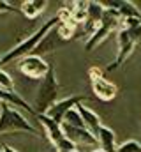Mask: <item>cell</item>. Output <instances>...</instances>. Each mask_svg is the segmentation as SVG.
<instances>
[{"mask_svg": "<svg viewBox=\"0 0 141 152\" xmlns=\"http://www.w3.org/2000/svg\"><path fill=\"white\" fill-rule=\"evenodd\" d=\"M60 21H58V18L55 16V18H51V20H48L41 28H37L32 36H28L27 39H23L20 44H16L12 50H9L7 53H4L2 57H0V67L2 66H5V64H9V62H14V60H21V58H25V57H28V55H34V51L37 50V46L41 44V41L48 36V32L49 30H53L57 25H58Z\"/></svg>", "mask_w": 141, "mask_h": 152, "instance_id": "6da1fadb", "label": "cell"}, {"mask_svg": "<svg viewBox=\"0 0 141 152\" xmlns=\"http://www.w3.org/2000/svg\"><path fill=\"white\" fill-rule=\"evenodd\" d=\"M58 80L55 75V69L51 66L49 73L39 81L37 92H35V101H34V112L35 115H46L49 108L58 101Z\"/></svg>", "mask_w": 141, "mask_h": 152, "instance_id": "7a4b0ae2", "label": "cell"}, {"mask_svg": "<svg viewBox=\"0 0 141 152\" xmlns=\"http://www.w3.org/2000/svg\"><path fill=\"white\" fill-rule=\"evenodd\" d=\"M30 133L34 136H39V131L35 129L34 126L20 113L14 106L2 103L0 106V134L5 133Z\"/></svg>", "mask_w": 141, "mask_h": 152, "instance_id": "3957f363", "label": "cell"}, {"mask_svg": "<svg viewBox=\"0 0 141 152\" xmlns=\"http://www.w3.org/2000/svg\"><path fill=\"white\" fill-rule=\"evenodd\" d=\"M120 21H122V16H120V12H118L116 9H106L104 18H102V21H101V27L86 39L85 50H86V51H94L99 44H102L106 39L113 34V30L120 25Z\"/></svg>", "mask_w": 141, "mask_h": 152, "instance_id": "277c9868", "label": "cell"}, {"mask_svg": "<svg viewBox=\"0 0 141 152\" xmlns=\"http://www.w3.org/2000/svg\"><path fill=\"white\" fill-rule=\"evenodd\" d=\"M18 67H20V71L27 76V78L39 80V81L48 75L49 69H51V66L42 57H39V55H28V57L21 58Z\"/></svg>", "mask_w": 141, "mask_h": 152, "instance_id": "5b68a950", "label": "cell"}, {"mask_svg": "<svg viewBox=\"0 0 141 152\" xmlns=\"http://www.w3.org/2000/svg\"><path fill=\"white\" fill-rule=\"evenodd\" d=\"M116 42H118V53H116V58L106 67V71H113V69L120 67V66L129 58V55L134 51V48H136V42L132 41V37L129 36V32H127L125 28H120V30L116 32Z\"/></svg>", "mask_w": 141, "mask_h": 152, "instance_id": "8992f818", "label": "cell"}, {"mask_svg": "<svg viewBox=\"0 0 141 152\" xmlns=\"http://www.w3.org/2000/svg\"><path fill=\"white\" fill-rule=\"evenodd\" d=\"M86 99V96H70V97H65V99H58L48 112V117L53 118L55 122L62 124L64 122V117L69 113L72 108H76L78 104H81L83 101Z\"/></svg>", "mask_w": 141, "mask_h": 152, "instance_id": "52a82bcc", "label": "cell"}, {"mask_svg": "<svg viewBox=\"0 0 141 152\" xmlns=\"http://www.w3.org/2000/svg\"><path fill=\"white\" fill-rule=\"evenodd\" d=\"M37 117V120L41 122V126L44 127V131H46V136L49 138V142L58 149L62 143H64V140L67 138L65 136V133H64V127H62V124H58V122H55L53 118H49L48 115H35Z\"/></svg>", "mask_w": 141, "mask_h": 152, "instance_id": "ba28073f", "label": "cell"}, {"mask_svg": "<svg viewBox=\"0 0 141 152\" xmlns=\"http://www.w3.org/2000/svg\"><path fill=\"white\" fill-rule=\"evenodd\" d=\"M62 127H64L65 136L76 145H99L97 136L94 133H90L86 127H72V126H65V124H62Z\"/></svg>", "mask_w": 141, "mask_h": 152, "instance_id": "9c48e42d", "label": "cell"}, {"mask_svg": "<svg viewBox=\"0 0 141 152\" xmlns=\"http://www.w3.org/2000/svg\"><path fill=\"white\" fill-rule=\"evenodd\" d=\"M92 92L95 94L97 99L108 103V101H113V99L116 97L118 87H116L115 83H111L109 80L101 78V80H97V81H92Z\"/></svg>", "mask_w": 141, "mask_h": 152, "instance_id": "30bf717a", "label": "cell"}, {"mask_svg": "<svg viewBox=\"0 0 141 152\" xmlns=\"http://www.w3.org/2000/svg\"><path fill=\"white\" fill-rule=\"evenodd\" d=\"M57 27H58V25H57ZM57 27H55L53 30H49V32H48V36L41 41V44L37 46V50L34 51V55H39V57H41V55H44V53L57 51L60 46H64V44L67 42V41H64V39L58 36V32H57Z\"/></svg>", "mask_w": 141, "mask_h": 152, "instance_id": "8fae6325", "label": "cell"}, {"mask_svg": "<svg viewBox=\"0 0 141 152\" xmlns=\"http://www.w3.org/2000/svg\"><path fill=\"white\" fill-rule=\"evenodd\" d=\"M76 108H78V112H79L81 118H83V122H85V127H86L90 133H94V134L97 136L99 131H101V127H102L101 117L95 113L92 108H88V106H85V104H78Z\"/></svg>", "mask_w": 141, "mask_h": 152, "instance_id": "7c38bea8", "label": "cell"}, {"mask_svg": "<svg viewBox=\"0 0 141 152\" xmlns=\"http://www.w3.org/2000/svg\"><path fill=\"white\" fill-rule=\"evenodd\" d=\"M0 103L11 104V106H14V108H25V110H28V112H32V113L35 115L34 108H32L20 94H16V92H9V90L0 88Z\"/></svg>", "mask_w": 141, "mask_h": 152, "instance_id": "4fadbf2b", "label": "cell"}, {"mask_svg": "<svg viewBox=\"0 0 141 152\" xmlns=\"http://www.w3.org/2000/svg\"><path fill=\"white\" fill-rule=\"evenodd\" d=\"M48 7L46 0H27L21 4V12L28 18V20H35L37 16H41Z\"/></svg>", "mask_w": 141, "mask_h": 152, "instance_id": "5bb4252c", "label": "cell"}, {"mask_svg": "<svg viewBox=\"0 0 141 152\" xmlns=\"http://www.w3.org/2000/svg\"><path fill=\"white\" fill-rule=\"evenodd\" d=\"M97 140H99V145L104 152H116V143H115V131L102 126L99 134H97Z\"/></svg>", "mask_w": 141, "mask_h": 152, "instance_id": "9a60e30c", "label": "cell"}, {"mask_svg": "<svg viewBox=\"0 0 141 152\" xmlns=\"http://www.w3.org/2000/svg\"><path fill=\"white\" fill-rule=\"evenodd\" d=\"M70 11H72V21L76 25L88 21V2L76 0V2L70 4Z\"/></svg>", "mask_w": 141, "mask_h": 152, "instance_id": "2e32d148", "label": "cell"}, {"mask_svg": "<svg viewBox=\"0 0 141 152\" xmlns=\"http://www.w3.org/2000/svg\"><path fill=\"white\" fill-rule=\"evenodd\" d=\"M106 7L102 5V2H88V21L101 25L102 18H104Z\"/></svg>", "mask_w": 141, "mask_h": 152, "instance_id": "e0dca14e", "label": "cell"}, {"mask_svg": "<svg viewBox=\"0 0 141 152\" xmlns=\"http://www.w3.org/2000/svg\"><path fill=\"white\" fill-rule=\"evenodd\" d=\"M57 32H58V36L64 41H70L76 36V23L74 21H70V23H58Z\"/></svg>", "mask_w": 141, "mask_h": 152, "instance_id": "ac0fdd59", "label": "cell"}, {"mask_svg": "<svg viewBox=\"0 0 141 152\" xmlns=\"http://www.w3.org/2000/svg\"><path fill=\"white\" fill-rule=\"evenodd\" d=\"M62 124L72 126V127H85V122H83L81 115H79V112H78V108H72L69 113L64 117V122H62Z\"/></svg>", "mask_w": 141, "mask_h": 152, "instance_id": "d6986e66", "label": "cell"}, {"mask_svg": "<svg viewBox=\"0 0 141 152\" xmlns=\"http://www.w3.org/2000/svg\"><path fill=\"white\" fill-rule=\"evenodd\" d=\"M0 88L9 90V92H16V90H14V81H12V78L7 75L2 67H0Z\"/></svg>", "mask_w": 141, "mask_h": 152, "instance_id": "ffe728a7", "label": "cell"}, {"mask_svg": "<svg viewBox=\"0 0 141 152\" xmlns=\"http://www.w3.org/2000/svg\"><path fill=\"white\" fill-rule=\"evenodd\" d=\"M116 152H141V143L136 140H127L122 145H118Z\"/></svg>", "mask_w": 141, "mask_h": 152, "instance_id": "44dd1931", "label": "cell"}, {"mask_svg": "<svg viewBox=\"0 0 141 152\" xmlns=\"http://www.w3.org/2000/svg\"><path fill=\"white\" fill-rule=\"evenodd\" d=\"M57 18H58L60 23H70L72 21V11H70V7H62L57 12Z\"/></svg>", "mask_w": 141, "mask_h": 152, "instance_id": "7402d4cb", "label": "cell"}, {"mask_svg": "<svg viewBox=\"0 0 141 152\" xmlns=\"http://www.w3.org/2000/svg\"><path fill=\"white\" fill-rule=\"evenodd\" d=\"M102 78V69L99 67V66H92L90 69H88V80L90 81H97V80H101Z\"/></svg>", "mask_w": 141, "mask_h": 152, "instance_id": "603a6c76", "label": "cell"}, {"mask_svg": "<svg viewBox=\"0 0 141 152\" xmlns=\"http://www.w3.org/2000/svg\"><path fill=\"white\" fill-rule=\"evenodd\" d=\"M12 11H16L9 2H5V0H0V12H12Z\"/></svg>", "mask_w": 141, "mask_h": 152, "instance_id": "cb8c5ba5", "label": "cell"}, {"mask_svg": "<svg viewBox=\"0 0 141 152\" xmlns=\"http://www.w3.org/2000/svg\"><path fill=\"white\" fill-rule=\"evenodd\" d=\"M2 152H20V151H16V149L11 147V145H2Z\"/></svg>", "mask_w": 141, "mask_h": 152, "instance_id": "d4e9b609", "label": "cell"}, {"mask_svg": "<svg viewBox=\"0 0 141 152\" xmlns=\"http://www.w3.org/2000/svg\"><path fill=\"white\" fill-rule=\"evenodd\" d=\"M92 152H104L102 149H95V151H92Z\"/></svg>", "mask_w": 141, "mask_h": 152, "instance_id": "484cf974", "label": "cell"}, {"mask_svg": "<svg viewBox=\"0 0 141 152\" xmlns=\"http://www.w3.org/2000/svg\"><path fill=\"white\" fill-rule=\"evenodd\" d=\"M70 152H79V151H70Z\"/></svg>", "mask_w": 141, "mask_h": 152, "instance_id": "4316f807", "label": "cell"}, {"mask_svg": "<svg viewBox=\"0 0 141 152\" xmlns=\"http://www.w3.org/2000/svg\"><path fill=\"white\" fill-rule=\"evenodd\" d=\"M0 152H2V151H0Z\"/></svg>", "mask_w": 141, "mask_h": 152, "instance_id": "83f0119b", "label": "cell"}]
</instances>
